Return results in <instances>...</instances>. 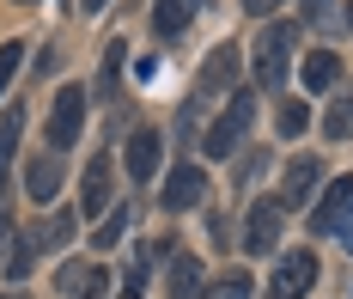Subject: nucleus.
<instances>
[{
  "instance_id": "1",
  "label": "nucleus",
  "mask_w": 353,
  "mask_h": 299,
  "mask_svg": "<svg viewBox=\"0 0 353 299\" xmlns=\"http://www.w3.org/2000/svg\"><path fill=\"white\" fill-rule=\"evenodd\" d=\"M292 43H299V25H268L256 37V86L262 92H281L286 74H292Z\"/></svg>"
},
{
  "instance_id": "2",
  "label": "nucleus",
  "mask_w": 353,
  "mask_h": 299,
  "mask_svg": "<svg viewBox=\"0 0 353 299\" xmlns=\"http://www.w3.org/2000/svg\"><path fill=\"white\" fill-rule=\"evenodd\" d=\"M250 122H256V98H250V92H232V104H225L219 122L208 128V159L238 153V147H244V135H250Z\"/></svg>"
},
{
  "instance_id": "3",
  "label": "nucleus",
  "mask_w": 353,
  "mask_h": 299,
  "mask_svg": "<svg viewBox=\"0 0 353 299\" xmlns=\"http://www.w3.org/2000/svg\"><path fill=\"white\" fill-rule=\"evenodd\" d=\"M311 287H317V251H286L268 281V299H305Z\"/></svg>"
},
{
  "instance_id": "4",
  "label": "nucleus",
  "mask_w": 353,
  "mask_h": 299,
  "mask_svg": "<svg viewBox=\"0 0 353 299\" xmlns=\"http://www.w3.org/2000/svg\"><path fill=\"white\" fill-rule=\"evenodd\" d=\"M79 122H85V92L79 86H61V98L49 110V153H68L79 141Z\"/></svg>"
},
{
  "instance_id": "5",
  "label": "nucleus",
  "mask_w": 353,
  "mask_h": 299,
  "mask_svg": "<svg viewBox=\"0 0 353 299\" xmlns=\"http://www.w3.org/2000/svg\"><path fill=\"white\" fill-rule=\"evenodd\" d=\"M281 195H262V202H250V214H244V251H274L281 244Z\"/></svg>"
},
{
  "instance_id": "6",
  "label": "nucleus",
  "mask_w": 353,
  "mask_h": 299,
  "mask_svg": "<svg viewBox=\"0 0 353 299\" xmlns=\"http://www.w3.org/2000/svg\"><path fill=\"white\" fill-rule=\"evenodd\" d=\"M323 184V159L317 153H299L292 165H286V184H281V208H305Z\"/></svg>"
},
{
  "instance_id": "7",
  "label": "nucleus",
  "mask_w": 353,
  "mask_h": 299,
  "mask_svg": "<svg viewBox=\"0 0 353 299\" xmlns=\"http://www.w3.org/2000/svg\"><path fill=\"white\" fill-rule=\"evenodd\" d=\"M232 79H238V49L219 43V49L208 55V68H201V79H195V104H208V98H219V92H232Z\"/></svg>"
},
{
  "instance_id": "8",
  "label": "nucleus",
  "mask_w": 353,
  "mask_h": 299,
  "mask_svg": "<svg viewBox=\"0 0 353 299\" xmlns=\"http://www.w3.org/2000/svg\"><path fill=\"white\" fill-rule=\"evenodd\" d=\"M201 195H208V171H201V165H176L171 177H165V195H159V202H165L171 214H183V208H195Z\"/></svg>"
},
{
  "instance_id": "9",
  "label": "nucleus",
  "mask_w": 353,
  "mask_h": 299,
  "mask_svg": "<svg viewBox=\"0 0 353 299\" xmlns=\"http://www.w3.org/2000/svg\"><path fill=\"white\" fill-rule=\"evenodd\" d=\"M347 208H353V177H335V184H329V195L311 208V232H341Z\"/></svg>"
},
{
  "instance_id": "10",
  "label": "nucleus",
  "mask_w": 353,
  "mask_h": 299,
  "mask_svg": "<svg viewBox=\"0 0 353 299\" xmlns=\"http://www.w3.org/2000/svg\"><path fill=\"white\" fill-rule=\"evenodd\" d=\"M159 153H165L159 128H134V141H128V177H134V184H146V177L159 171Z\"/></svg>"
},
{
  "instance_id": "11",
  "label": "nucleus",
  "mask_w": 353,
  "mask_h": 299,
  "mask_svg": "<svg viewBox=\"0 0 353 299\" xmlns=\"http://www.w3.org/2000/svg\"><path fill=\"white\" fill-rule=\"evenodd\" d=\"M55 287H61L68 299H92V293H104V287H110V275H104V269H85V262H61Z\"/></svg>"
},
{
  "instance_id": "12",
  "label": "nucleus",
  "mask_w": 353,
  "mask_h": 299,
  "mask_svg": "<svg viewBox=\"0 0 353 299\" xmlns=\"http://www.w3.org/2000/svg\"><path fill=\"white\" fill-rule=\"evenodd\" d=\"M201 0H152V37H183Z\"/></svg>"
},
{
  "instance_id": "13",
  "label": "nucleus",
  "mask_w": 353,
  "mask_h": 299,
  "mask_svg": "<svg viewBox=\"0 0 353 299\" xmlns=\"http://www.w3.org/2000/svg\"><path fill=\"white\" fill-rule=\"evenodd\" d=\"M25 189H31L37 202H49L61 189V153H37L31 165H25Z\"/></svg>"
},
{
  "instance_id": "14",
  "label": "nucleus",
  "mask_w": 353,
  "mask_h": 299,
  "mask_svg": "<svg viewBox=\"0 0 353 299\" xmlns=\"http://www.w3.org/2000/svg\"><path fill=\"white\" fill-rule=\"evenodd\" d=\"M73 226H79V214H68V208H61V214H49L43 226H31L25 238H31L37 251H68V244H73Z\"/></svg>"
},
{
  "instance_id": "15",
  "label": "nucleus",
  "mask_w": 353,
  "mask_h": 299,
  "mask_svg": "<svg viewBox=\"0 0 353 299\" xmlns=\"http://www.w3.org/2000/svg\"><path fill=\"white\" fill-rule=\"evenodd\" d=\"M79 214H110V147L92 159V171H85V202H79Z\"/></svg>"
},
{
  "instance_id": "16",
  "label": "nucleus",
  "mask_w": 353,
  "mask_h": 299,
  "mask_svg": "<svg viewBox=\"0 0 353 299\" xmlns=\"http://www.w3.org/2000/svg\"><path fill=\"white\" fill-rule=\"evenodd\" d=\"M171 299H201V262L189 257V251L171 257Z\"/></svg>"
},
{
  "instance_id": "17",
  "label": "nucleus",
  "mask_w": 353,
  "mask_h": 299,
  "mask_svg": "<svg viewBox=\"0 0 353 299\" xmlns=\"http://www.w3.org/2000/svg\"><path fill=\"white\" fill-rule=\"evenodd\" d=\"M335 79H341V61H335L329 49H317V55L305 61V86H311V92H329Z\"/></svg>"
},
{
  "instance_id": "18",
  "label": "nucleus",
  "mask_w": 353,
  "mask_h": 299,
  "mask_svg": "<svg viewBox=\"0 0 353 299\" xmlns=\"http://www.w3.org/2000/svg\"><path fill=\"white\" fill-rule=\"evenodd\" d=\"M122 55H128V43L116 37V43H104V68H98V92H116V74H122ZM110 104H116V98H110Z\"/></svg>"
},
{
  "instance_id": "19",
  "label": "nucleus",
  "mask_w": 353,
  "mask_h": 299,
  "mask_svg": "<svg viewBox=\"0 0 353 299\" xmlns=\"http://www.w3.org/2000/svg\"><path fill=\"white\" fill-rule=\"evenodd\" d=\"M208 299H250V275L244 269H225V275L208 287Z\"/></svg>"
},
{
  "instance_id": "20",
  "label": "nucleus",
  "mask_w": 353,
  "mask_h": 299,
  "mask_svg": "<svg viewBox=\"0 0 353 299\" xmlns=\"http://www.w3.org/2000/svg\"><path fill=\"white\" fill-rule=\"evenodd\" d=\"M31 262H37V244H31V238H12V257L0 262V269H6L12 281H25V275H31Z\"/></svg>"
},
{
  "instance_id": "21",
  "label": "nucleus",
  "mask_w": 353,
  "mask_h": 299,
  "mask_svg": "<svg viewBox=\"0 0 353 299\" xmlns=\"http://www.w3.org/2000/svg\"><path fill=\"white\" fill-rule=\"evenodd\" d=\"M122 226H128V208H110L104 220H98V238H92V244H98V251H110V244L122 238Z\"/></svg>"
},
{
  "instance_id": "22",
  "label": "nucleus",
  "mask_w": 353,
  "mask_h": 299,
  "mask_svg": "<svg viewBox=\"0 0 353 299\" xmlns=\"http://www.w3.org/2000/svg\"><path fill=\"white\" fill-rule=\"evenodd\" d=\"M305 122H311L305 104H281V116H274V128H281V135H305Z\"/></svg>"
},
{
  "instance_id": "23",
  "label": "nucleus",
  "mask_w": 353,
  "mask_h": 299,
  "mask_svg": "<svg viewBox=\"0 0 353 299\" xmlns=\"http://www.w3.org/2000/svg\"><path fill=\"white\" fill-rule=\"evenodd\" d=\"M19 61H25V49L6 43V49H0V98H6V86H12V74H19Z\"/></svg>"
},
{
  "instance_id": "24",
  "label": "nucleus",
  "mask_w": 353,
  "mask_h": 299,
  "mask_svg": "<svg viewBox=\"0 0 353 299\" xmlns=\"http://www.w3.org/2000/svg\"><path fill=\"white\" fill-rule=\"evenodd\" d=\"M323 128H329V135H335V141H341V135H347V128H353V110H347V104H335V110H329V122H323Z\"/></svg>"
},
{
  "instance_id": "25",
  "label": "nucleus",
  "mask_w": 353,
  "mask_h": 299,
  "mask_svg": "<svg viewBox=\"0 0 353 299\" xmlns=\"http://www.w3.org/2000/svg\"><path fill=\"white\" fill-rule=\"evenodd\" d=\"M262 165H268V153H256V159H244V165H238V184H256V177H262Z\"/></svg>"
},
{
  "instance_id": "26",
  "label": "nucleus",
  "mask_w": 353,
  "mask_h": 299,
  "mask_svg": "<svg viewBox=\"0 0 353 299\" xmlns=\"http://www.w3.org/2000/svg\"><path fill=\"white\" fill-rule=\"evenodd\" d=\"M329 6H335V0H305V19H311V25H329V19H335Z\"/></svg>"
},
{
  "instance_id": "27",
  "label": "nucleus",
  "mask_w": 353,
  "mask_h": 299,
  "mask_svg": "<svg viewBox=\"0 0 353 299\" xmlns=\"http://www.w3.org/2000/svg\"><path fill=\"white\" fill-rule=\"evenodd\" d=\"M274 6H281V0H244V12H250V19H268Z\"/></svg>"
},
{
  "instance_id": "28",
  "label": "nucleus",
  "mask_w": 353,
  "mask_h": 299,
  "mask_svg": "<svg viewBox=\"0 0 353 299\" xmlns=\"http://www.w3.org/2000/svg\"><path fill=\"white\" fill-rule=\"evenodd\" d=\"M6 220H12V214H6V208H0V251H6ZM0 262H6V257H0Z\"/></svg>"
},
{
  "instance_id": "29",
  "label": "nucleus",
  "mask_w": 353,
  "mask_h": 299,
  "mask_svg": "<svg viewBox=\"0 0 353 299\" xmlns=\"http://www.w3.org/2000/svg\"><path fill=\"white\" fill-rule=\"evenodd\" d=\"M341 244H347V251H353V220H341Z\"/></svg>"
},
{
  "instance_id": "30",
  "label": "nucleus",
  "mask_w": 353,
  "mask_h": 299,
  "mask_svg": "<svg viewBox=\"0 0 353 299\" xmlns=\"http://www.w3.org/2000/svg\"><path fill=\"white\" fill-rule=\"evenodd\" d=\"M98 6H104V0H85V12H98Z\"/></svg>"
},
{
  "instance_id": "31",
  "label": "nucleus",
  "mask_w": 353,
  "mask_h": 299,
  "mask_svg": "<svg viewBox=\"0 0 353 299\" xmlns=\"http://www.w3.org/2000/svg\"><path fill=\"white\" fill-rule=\"evenodd\" d=\"M122 299H141V287H128V293H122Z\"/></svg>"
},
{
  "instance_id": "32",
  "label": "nucleus",
  "mask_w": 353,
  "mask_h": 299,
  "mask_svg": "<svg viewBox=\"0 0 353 299\" xmlns=\"http://www.w3.org/2000/svg\"><path fill=\"white\" fill-rule=\"evenodd\" d=\"M347 25H353V6H347Z\"/></svg>"
},
{
  "instance_id": "33",
  "label": "nucleus",
  "mask_w": 353,
  "mask_h": 299,
  "mask_svg": "<svg viewBox=\"0 0 353 299\" xmlns=\"http://www.w3.org/2000/svg\"><path fill=\"white\" fill-rule=\"evenodd\" d=\"M0 299H19V293H0Z\"/></svg>"
}]
</instances>
